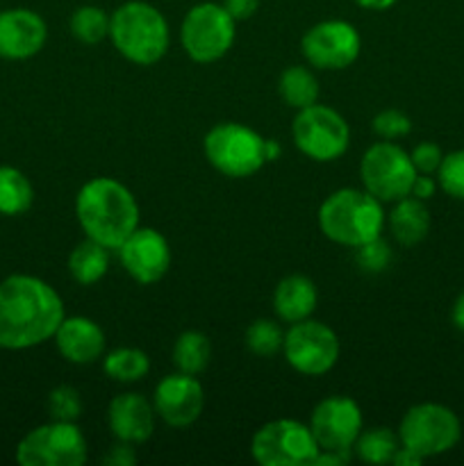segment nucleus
Segmentation results:
<instances>
[{"instance_id": "nucleus-1", "label": "nucleus", "mask_w": 464, "mask_h": 466, "mask_svg": "<svg viewBox=\"0 0 464 466\" xmlns=\"http://www.w3.org/2000/svg\"><path fill=\"white\" fill-rule=\"evenodd\" d=\"M64 303L45 280L14 273L0 282V349L27 350L53 339Z\"/></svg>"}, {"instance_id": "nucleus-2", "label": "nucleus", "mask_w": 464, "mask_h": 466, "mask_svg": "<svg viewBox=\"0 0 464 466\" xmlns=\"http://www.w3.org/2000/svg\"><path fill=\"white\" fill-rule=\"evenodd\" d=\"M76 217L82 232L105 248L118 250L139 228L135 194L114 177H91L76 196Z\"/></svg>"}, {"instance_id": "nucleus-3", "label": "nucleus", "mask_w": 464, "mask_h": 466, "mask_svg": "<svg viewBox=\"0 0 464 466\" xmlns=\"http://www.w3.org/2000/svg\"><path fill=\"white\" fill-rule=\"evenodd\" d=\"M109 39L121 57L136 66H153L166 55L171 32L164 14L144 0H127L109 16Z\"/></svg>"}, {"instance_id": "nucleus-4", "label": "nucleus", "mask_w": 464, "mask_h": 466, "mask_svg": "<svg viewBox=\"0 0 464 466\" xmlns=\"http://www.w3.org/2000/svg\"><path fill=\"white\" fill-rule=\"evenodd\" d=\"M387 214L382 203L367 189H337L318 208V228L330 241L348 248L382 235Z\"/></svg>"}, {"instance_id": "nucleus-5", "label": "nucleus", "mask_w": 464, "mask_h": 466, "mask_svg": "<svg viewBox=\"0 0 464 466\" xmlns=\"http://www.w3.org/2000/svg\"><path fill=\"white\" fill-rule=\"evenodd\" d=\"M203 150L207 162L227 177H250L267 164L264 137L244 123L226 121L205 135Z\"/></svg>"}, {"instance_id": "nucleus-6", "label": "nucleus", "mask_w": 464, "mask_h": 466, "mask_svg": "<svg viewBox=\"0 0 464 466\" xmlns=\"http://www.w3.org/2000/svg\"><path fill=\"white\" fill-rule=\"evenodd\" d=\"M462 423L458 414L441 403H419L403 414L398 426L400 446L423 460L437 458L458 446Z\"/></svg>"}, {"instance_id": "nucleus-7", "label": "nucleus", "mask_w": 464, "mask_h": 466, "mask_svg": "<svg viewBox=\"0 0 464 466\" xmlns=\"http://www.w3.org/2000/svg\"><path fill=\"white\" fill-rule=\"evenodd\" d=\"M291 137L305 157L321 164L339 159L350 146V127L346 118L321 103L298 109L291 123Z\"/></svg>"}, {"instance_id": "nucleus-8", "label": "nucleus", "mask_w": 464, "mask_h": 466, "mask_svg": "<svg viewBox=\"0 0 464 466\" xmlns=\"http://www.w3.org/2000/svg\"><path fill=\"white\" fill-rule=\"evenodd\" d=\"M235 35L237 21L217 3L194 5L180 27L182 48L198 64H212L226 57L235 44Z\"/></svg>"}, {"instance_id": "nucleus-9", "label": "nucleus", "mask_w": 464, "mask_h": 466, "mask_svg": "<svg viewBox=\"0 0 464 466\" xmlns=\"http://www.w3.org/2000/svg\"><path fill=\"white\" fill-rule=\"evenodd\" d=\"M359 177L364 189L376 196L380 203H396L409 196L412 182L417 177L409 153H405L396 141H376L368 146L359 162Z\"/></svg>"}, {"instance_id": "nucleus-10", "label": "nucleus", "mask_w": 464, "mask_h": 466, "mask_svg": "<svg viewBox=\"0 0 464 466\" xmlns=\"http://www.w3.org/2000/svg\"><path fill=\"white\" fill-rule=\"evenodd\" d=\"M85 435L76 421H50L27 432L16 446L21 466H80L86 462Z\"/></svg>"}, {"instance_id": "nucleus-11", "label": "nucleus", "mask_w": 464, "mask_h": 466, "mask_svg": "<svg viewBox=\"0 0 464 466\" xmlns=\"http://www.w3.org/2000/svg\"><path fill=\"white\" fill-rule=\"evenodd\" d=\"M312 428L296 419H276L250 440V455L262 466H308L318 455Z\"/></svg>"}, {"instance_id": "nucleus-12", "label": "nucleus", "mask_w": 464, "mask_h": 466, "mask_svg": "<svg viewBox=\"0 0 464 466\" xmlns=\"http://www.w3.org/2000/svg\"><path fill=\"white\" fill-rule=\"evenodd\" d=\"M282 353L289 367L303 376H326L339 362L341 344L330 326L314 319L291 323L285 332Z\"/></svg>"}, {"instance_id": "nucleus-13", "label": "nucleus", "mask_w": 464, "mask_h": 466, "mask_svg": "<svg viewBox=\"0 0 464 466\" xmlns=\"http://www.w3.org/2000/svg\"><path fill=\"white\" fill-rule=\"evenodd\" d=\"M362 50V36L353 23L341 18H328L309 27L300 41L305 62L321 71H344Z\"/></svg>"}, {"instance_id": "nucleus-14", "label": "nucleus", "mask_w": 464, "mask_h": 466, "mask_svg": "<svg viewBox=\"0 0 464 466\" xmlns=\"http://www.w3.org/2000/svg\"><path fill=\"white\" fill-rule=\"evenodd\" d=\"M309 428L321 451H353L362 432V410L348 396H328L314 408Z\"/></svg>"}, {"instance_id": "nucleus-15", "label": "nucleus", "mask_w": 464, "mask_h": 466, "mask_svg": "<svg viewBox=\"0 0 464 466\" xmlns=\"http://www.w3.org/2000/svg\"><path fill=\"white\" fill-rule=\"evenodd\" d=\"M127 276L139 285H155L171 268V246L155 228H136L118 248Z\"/></svg>"}, {"instance_id": "nucleus-16", "label": "nucleus", "mask_w": 464, "mask_h": 466, "mask_svg": "<svg viewBox=\"0 0 464 466\" xmlns=\"http://www.w3.org/2000/svg\"><path fill=\"white\" fill-rule=\"evenodd\" d=\"M205 405L203 385L189 373H171L157 382L153 394L155 414L171 428H187L200 417Z\"/></svg>"}, {"instance_id": "nucleus-17", "label": "nucleus", "mask_w": 464, "mask_h": 466, "mask_svg": "<svg viewBox=\"0 0 464 466\" xmlns=\"http://www.w3.org/2000/svg\"><path fill=\"white\" fill-rule=\"evenodd\" d=\"M48 25L36 12L14 7L0 12V57L30 59L45 46Z\"/></svg>"}, {"instance_id": "nucleus-18", "label": "nucleus", "mask_w": 464, "mask_h": 466, "mask_svg": "<svg viewBox=\"0 0 464 466\" xmlns=\"http://www.w3.org/2000/svg\"><path fill=\"white\" fill-rule=\"evenodd\" d=\"M107 423L112 435L127 444H144L153 437L155 408L141 394H118L107 408Z\"/></svg>"}, {"instance_id": "nucleus-19", "label": "nucleus", "mask_w": 464, "mask_h": 466, "mask_svg": "<svg viewBox=\"0 0 464 466\" xmlns=\"http://www.w3.org/2000/svg\"><path fill=\"white\" fill-rule=\"evenodd\" d=\"M59 355L71 364H94L105 353V330L86 317H64L55 332Z\"/></svg>"}, {"instance_id": "nucleus-20", "label": "nucleus", "mask_w": 464, "mask_h": 466, "mask_svg": "<svg viewBox=\"0 0 464 466\" xmlns=\"http://www.w3.org/2000/svg\"><path fill=\"white\" fill-rule=\"evenodd\" d=\"M317 303V285L308 276H300V273L282 278L276 287V294H273V309H276L277 319L285 321L287 326L312 317Z\"/></svg>"}, {"instance_id": "nucleus-21", "label": "nucleus", "mask_w": 464, "mask_h": 466, "mask_svg": "<svg viewBox=\"0 0 464 466\" xmlns=\"http://www.w3.org/2000/svg\"><path fill=\"white\" fill-rule=\"evenodd\" d=\"M387 226H389L391 237L400 246H417L430 232V212L426 208V200H419L414 196L396 200L391 212L387 214Z\"/></svg>"}, {"instance_id": "nucleus-22", "label": "nucleus", "mask_w": 464, "mask_h": 466, "mask_svg": "<svg viewBox=\"0 0 464 466\" xmlns=\"http://www.w3.org/2000/svg\"><path fill=\"white\" fill-rule=\"evenodd\" d=\"M109 271V248H105L98 241L89 239L76 246L68 255V273L77 285H96L103 280Z\"/></svg>"}, {"instance_id": "nucleus-23", "label": "nucleus", "mask_w": 464, "mask_h": 466, "mask_svg": "<svg viewBox=\"0 0 464 466\" xmlns=\"http://www.w3.org/2000/svg\"><path fill=\"white\" fill-rule=\"evenodd\" d=\"M277 94H280L282 103L289 105V107L305 109L318 103L321 86H318L317 76L308 66H289L280 73Z\"/></svg>"}, {"instance_id": "nucleus-24", "label": "nucleus", "mask_w": 464, "mask_h": 466, "mask_svg": "<svg viewBox=\"0 0 464 466\" xmlns=\"http://www.w3.org/2000/svg\"><path fill=\"white\" fill-rule=\"evenodd\" d=\"M35 203V187L16 167H0V214L21 217Z\"/></svg>"}, {"instance_id": "nucleus-25", "label": "nucleus", "mask_w": 464, "mask_h": 466, "mask_svg": "<svg viewBox=\"0 0 464 466\" xmlns=\"http://www.w3.org/2000/svg\"><path fill=\"white\" fill-rule=\"evenodd\" d=\"M209 360H212V341L205 332L187 330L173 344V364L177 371L198 376L209 367Z\"/></svg>"}, {"instance_id": "nucleus-26", "label": "nucleus", "mask_w": 464, "mask_h": 466, "mask_svg": "<svg viewBox=\"0 0 464 466\" xmlns=\"http://www.w3.org/2000/svg\"><path fill=\"white\" fill-rule=\"evenodd\" d=\"M400 449L398 432L391 428H368L359 432L353 444V455L367 464H391L396 451Z\"/></svg>"}, {"instance_id": "nucleus-27", "label": "nucleus", "mask_w": 464, "mask_h": 466, "mask_svg": "<svg viewBox=\"0 0 464 466\" xmlns=\"http://www.w3.org/2000/svg\"><path fill=\"white\" fill-rule=\"evenodd\" d=\"M103 371L105 376L112 378L114 382L130 385V382H139L141 378L148 376L150 360L144 350L126 346V349L109 350V353L105 355Z\"/></svg>"}, {"instance_id": "nucleus-28", "label": "nucleus", "mask_w": 464, "mask_h": 466, "mask_svg": "<svg viewBox=\"0 0 464 466\" xmlns=\"http://www.w3.org/2000/svg\"><path fill=\"white\" fill-rule=\"evenodd\" d=\"M68 30L82 44L96 46L109 36V14L98 5H82L71 14Z\"/></svg>"}, {"instance_id": "nucleus-29", "label": "nucleus", "mask_w": 464, "mask_h": 466, "mask_svg": "<svg viewBox=\"0 0 464 466\" xmlns=\"http://www.w3.org/2000/svg\"><path fill=\"white\" fill-rule=\"evenodd\" d=\"M246 349L257 358H273L282 350L285 344V330L273 319H257L246 328Z\"/></svg>"}, {"instance_id": "nucleus-30", "label": "nucleus", "mask_w": 464, "mask_h": 466, "mask_svg": "<svg viewBox=\"0 0 464 466\" xmlns=\"http://www.w3.org/2000/svg\"><path fill=\"white\" fill-rule=\"evenodd\" d=\"M48 414L53 421H77L82 414V396L76 387L59 385L48 394Z\"/></svg>"}, {"instance_id": "nucleus-31", "label": "nucleus", "mask_w": 464, "mask_h": 466, "mask_svg": "<svg viewBox=\"0 0 464 466\" xmlns=\"http://www.w3.org/2000/svg\"><path fill=\"white\" fill-rule=\"evenodd\" d=\"M437 182L450 198L464 200V148L444 155L437 171Z\"/></svg>"}, {"instance_id": "nucleus-32", "label": "nucleus", "mask_w": 464, "mask_h": 466, "mask_svg": "<svg viewBox=\"0 0 464 466\" xmlns=\"http://www.w3.org/2000/svg\"><path fill=\"white\" fill-rule=\"evenodd\" d=\"M355 264L364 273H382L391 264V246L382 237L355 248Z\"/></svg>"}, {"instance_id": "nucleus-33", "label": "nucleus", "mask_w": 464, "mask_h": 466, "mask_svg": "<svg viewBox=\"0 0 464 466\" xmlns=\"http://www.w3.org/2000/svg\"><path fill=\"white\" fill-rule=\"evenodd\" d=\"M373 132L385 141H396L412 132V118L400 109H382L371 121Z\"/></svg>"}, {"instance_id": "nucleus-34", "label": "nucleus", "mask_w": 464, "mask_h": 466, "mask_svg": "<svg viewBox=\"0 0 464 466\" xmlns=\"http://www.w3.org/2000/svg\"><path fill=\"white\" fill-rule=\"evenodd\" d=\"M409 159H412L417 173H428V176H432V173L439 171L444 153H441L439 146L432 144V141H421V144L414 146V150L409 153Z\"/></svg>"}, {"instance_id": "nucleus-35", "label": "nucleus", "mask_w": 464, "mask_h": 466, "mask_svg": "<svg viewBox=\"0 0 464 466\" xmlns=\"http://www.w3.org/2000/svg\"><path fill=\"white\" fill-rule=\"evenodd\" d=\"M136 462L135 444H127V441H118L109 449L107 455H103V464L109 466H132Z\"/></svg>"}, {"instance_id": "nucleus-36", "label": "nucleus", "mask_w": 464, "mask_h": 466, "mask_svg": "<svg viewBox=\"0 0 464 466\" xmlns=\"http://www.w3.org/2000/svg\"><path fill=\"white\" fill-rule=\"evenodd\" d=\"M223 7L235 21H248L259 9V0H223Z\"/></svg>"}, {"instance_id": "nucleus-37", "label": "nucleus", "mask_w": 464, "mask_h": 466, "mask_svg": "<svg viewBox=\"0 0 464 466\" xmlns=\"http://www.w3.org/2000/svg\"><path fill=\"white\" fill-rule=\"evenodd\" d=\"M437 187H439V182L435 177L428 176V173H417V177L412 182V189H409V196H414L419 200H430L435 196Z\"/></svg>"}, {"instance_id": "nucleus-38", "label": "nucleus", "mask_w": 464, "mask_h": 466, "mask_svg": "<svg viewBox=\"0 0 464 466\" xmlns=\"http://www.w3.org/2000/svg\"><path fill=\"white\" fill-rule=\"evenodd\" d=\"M421 462H423L421 455L412 453V451L405 449V446H400V449L396 451L394 460H391V464H396V466H419Z\"/></svg>"}, {"instance_id": "nucleus-39", "label": "nucleus", "mask_w": 464, "mask_h": 466, "mask_svg": "<svg viewBox=\"0 0 464 466\" xmlns=\"http://www.w3.org/2000/svg\"><path fill=\"white\" fill-rule=\"evenodd\" d=\"M450 323H453L458 330L464 332V291L455 299L453 309H450Z\"/></svg>"}, {"instance_id": "nucleus-40", "label": "nucleus", "mask_w": 464, "mask_h": 466, "mask_svg": "<svg viewBox=\"0 0 464 466\" xmlns=\"http://www.w3.org/2000/svg\"><path fill=\"white\" fill-rule=\"evenodd\" d=\"M353 3L362 9H371V12H385V9L394 7L398 0H353Z\"/></svg>"}, {"instance_id": "nucleus-41", "label": "nucleus", "mask_w": 464, "mask_h": 466, "mask_svg": "<svg viewBox=\"0 0 464 466\" xmlns=\"http://www.w3.org/2000/svg\"><path fill=\"white\" fill-rule=\"evenodd\" d=\"M282 153L280 141L276 139H264V155H267V162H276Z\"/></svg>"}]
</instances>
